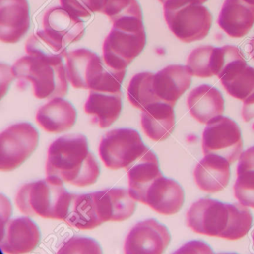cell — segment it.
<instances>
[{
    "label": "cell",
    "instance_id": "1",
    "mask_svg": "<svg viewBox=\"0 0 254 254\" xmlns=\"http://www.w3.org/2000/svg\"><path fill=\"white\" fill-rule=\"evenodd\" d=\"M47 178L76 187L95 184L100 166L89 150L88 141L80 133L61 136L52 142L47 153Z\"/></svg>",
    "mask_w": 254,
    "mask_h": 254
},
{
    "label": "cell",
    "instance_id": "2",
    "mask_svg": "<svg viewBox=\"0 0 254 254\" xmlns=\"http://www.w3.org/2000/svg\"><path fill=\"white\" fill-rule=\"evenodd\" d=\"M253 217L242 203H223L205 197L194 202L187 212V225L199 234L238 240L246 236Z\"/></svg>",
    "mask_w": 254,
    "mask_h": 254
},
{
    "label": "cell",
    "instance_id": "3",
    "mask_svg": "<svg viewBox=\"0 0 254 254\" xmlns=\"http://www.w3.org/2000/svg\"><path fill=\"white\" fill-rule=\"evenodd\" d=\"M64 182L47 178L20 187L16 204L22 213L47 219H64L72 197Z\"/></svg>",
    "mask_w": 254,
    "mask_h": 254
},
{
    "label": "cell",
    "instance_id": "4",
    "mask_svg": "<svg viewBox=\"0 0 254 254\" xmlns=\"http://www.w3.org/2000/svg\"><path fill=\"white\" fill-rule=\"evenodd\" d=\"M11 72L20 87L32 83L34 95L38 99L63 98L67 94L68 78L63 62L23 56L13 65Z\"/></svg>",
    "mask_w": 254,
    "mask_h": 254
},
{
    "label": "cell",
    "instance_id": "5",
    "mask_svg": "<svg viewBox=\"0 0 254 254\" xmlns=\"http://www.w3.org/2000/svg\"><path fill=\"white\" fill-rule=\"evenodd\" d=\"M146 33L143 20L130 17L113 23L111 32L104 41L103 59L112 69L125 70L143 51Z\"/></svg>",
    "mask_w": 254,
    "mask_h": 254
},
{
    "label": "cell",
    "instance_id": "6",
    "mask_svg": "<svg viewBox=\"0 0 254 254\" xmlns=\"http://www.w3.org/2000/svg\"><path fill=\"white\" fill-rule=\"evenodd\" d=\"M163 13L171 32L184 43L203 40L212 26L210 11L197 0H166Z\"/></svg>",
    "mask_w": 254,
    "mask_h": 254
},
{
    "label": "cell",
    "instance_id": "7",
    "mask_svg": "<svg viewBox=\"0 0 254 254\" xmlns=\"http://www.w3.org/2000/svg\"><path fill=\"white\" fill-rule=\"evenodd\" d=\"M148 148L137 130L120 128L111 130L102 136L99 153L106 167L117 170L127 169Z\"/></svg>",
    "mask_w": 254,
    "mask_h": 254
},
{
    "label": "cell",
    "instance_id": "8",
    "mask_svg": "<svg viewBox=\"0 0 254 254\" xmlns=\"http://www.w3.org/2000/svg\"><path fill=\"white\" fill-rule=\"evenodd\" d=\"M39 133L29 123L12 125L0 135V170L10 172L21 166L36 150Z\"/></svg>",
    "mask_w": 254,
    "mask_h": 254
},
{
    "label": "cell",
    "instance_id": "9",
    "mask_svg": "<svg viewBox=\"0 0 254 254\" xmlns=\"http://www.w3.org/2000/svg\"><path fill=\"white\" fill-rule=\"evenodd\" d=\"M202 148L204 155L221 156L230 164L239 160L243 151V140L237 123L222 116L208 123L203 133Z\"/></svg>",
    "mask_w": 254,
    "mask_h": 254
},
{
    "label": "cell",
    "instance_id": "10",
    "mask_svg": "<svg viewBox=\"0 0 254 254\" xmlns=\"http://www.w3.org/2000/svg\"><path fill=\"white\" fill-rule=\"evenodd\" d=\"M66 75L75 89L95 90L114 69L105 64L103 58L87 49H78L66 56Z\"/></svg>",
    "mask_w": 254,
    "mask_h": 254
},
{
    "label": "cell",
    "instance_id": "11",
    "mask_svg": "<svg viewBox=\"0 0 254 254\" xmlns=\"http://www.w3.org/2000/svg\"><path fill=\"white\" fill-rule=\"evenodd\" d=\"M171 235L166 226L154 218L137 223L125 242L127 254H160L169 246Z\"/></svg>",
    "mask_w": 254,
    "mask_h": 254
},
{
    "label": "cell",
    "instance_id": "12",
    "mask_svg": "<svg viewBox=\"0 0 254 254\" xmlns=\"http://www.w3.org/2000/svg\"><path fill=\"white\" fill-rule=\"evenodd\" d=\"M41 231L36 223L28 217L11 219L2 227L1 249L10 254L32 252L41 241Z\"/></svg>",
    "mask_w": 254,
    "mask_h": 254
},
{
    "label": "cell",
    "instance_id": "13",
    "mask_svg": "<svg viewBox=\"0 0 254 254\" xmlns=\"http://www.w3.org/2000/svg\"><path fill=\"white\" fill-rule=\"evenodd\" d=\"M185 194L175 180L161 175L148 187L142 203L164 215H175L184 205Z\"/></svg>",
    "mask_w": 254,
    "mask_h": 254
},
{
    "label": "cell",
    "instance_id": "14",
    "mask_svg": "<svg viewBox=\"0 0 254 254\" xmlns=\"http://www.w3.org/2000/svg\"><path fill=\"white\" fill-rule=\"evenodd\" d=\"M30 28V8L28 0H1L0 40L16 44Z\"/></svg>",
    "mask_w": 254,
    "mask_h": 254
},
{
    "label": "cell",
    "instance_id": "15",
    "mask_svg": "<svg viewBox=\"0 0 254 254\" xmlns=\"http://www.w3.org/2000/svg\"><path fill=\"white\" fill-rule=\"evenodd\" d=\"M98 215L102 223L128 219L136 210V200L129 190L111 188L93 192Z\"/></svg>",
    "mask_w": 254,
    "mask_h": 254
},
{
    "label": "cell",
    "instance_id": "16",
    "mask_svg": "<svg viewBox=\"0 0 254 254\" xmlns=\"http://www.w3.org/2000/svg\"><path fill=\"white\" fill-rule=\"evenodd\" d=\"M191 76L187 66L169 65L154 74V93L161 102L175 107L177 101L191 86Z\"/></svg>",
    "mask_w": 254,
    "mask_h": 254
},
{
    "label": "cell",
    "instance_id": "17",
    "mask_svg": "<svg viewBox=\"0 0 254 254\" xmlns=\"http://www.w3.org/2000/svg\"><path fill=\"white\" fill-rule=\"evenodd\" d=\"M43 27L50 36L65 46L78 42L85 33L84 22L62 7H55L46 12Z\"/></svg>",
    "mask_w": 254,
    "mask_h": 254
},
{
    "label": "cell",
    "instance_id": "18",
    "mask_svg": "<svg viewBox=\"0 0 254 254\" xmlns=\"http://www.w3.org/2000/svg\"><path fill=\"white\" fill-rule=\"evenodd\" d=\"M230 164L221 156L205 155L194 171V181L198 188L207 193L222 191L230 181Z\"/></svg>",
    "mask_w": 254,
    "mask_h": 254
},
{
    "label": "cell",
    "instance_id": "19",
    "mask_svg": "<svg viewBox=\"0 0 254 254\" xmlns=\"http://www.w3.org/2000/svg\"><path fill=\"white\" fill-rule=\"evenodd\" d=\"M187 105L191 115L202 124L207 125L222 116L224 111L222 94L207 84L198 86L189 93Z\"/></svg>",
    "mask_w": 254,
    "mask_h": 254
},
{
    "label": "cell",
    "instance_id": "20",
    "mask_svg": "<svg viewBox=\"0 0 254 254\" xmlns=\"http://www.w3.org/2000/svg\"><path fill=\"white\" fill-rule=\"evenodd\" d=\"M123 109V93L90 90L84 111L101 128L112 126Z\"/></svg>",
    "mask_w": 254,
    "mask_h": 254
},
{
    "label": "cell",
    "instance_id": "21",
    "mask_svg": "<svg viewBox=\"0 0 254 254\" xmlns=\"http://www.w3.org/2000/svg\"><path fill=\"white\" fill-rule=\"evenodd\" d=\"M77 111L71 102L55 98L43 105L36 114V122L44 130L52 133H63L76 123Z\"/></svg>",
    "mask_w": 254,
    "mask_h": 254
},
{
    "label": "cell",
    "instance_id": "22",
    "mask_svg": "<svg viewBox=\"0 0 254 254\" xmlns=\"http://www.w3.org/2000/svg\"><path fill=\"white\" fill-rule=\"evenodd\" d=\"M218 24L231 38H242L254 26V5L245 0H225Z\"/></svg>",
    "mask_w": 254,
    "mask_h": 254
},
{
    "label": "cell",
    "instance_id": "23",
    "mask_svg": "<svg viewBox=\"0 0 254 254\" xmlns=\"http://www.w3.org/2000/svg\"><path fill=\"white\" fill-rule=\"evenodd\" d=\"M126 170L128 177L130 196L140 203L149 186L163 175L158 159L154 151L149 148Z\"/></svg>",
    "mask_w": 254,
    "mask_h": 254
},
{
    "label": "cell",
    "instance_id": "24",
    "mask_svg": "<svg viewBox=\"0 0 254 254\" xmlns=\"http://www.w3.org/2000/svg\"><path fill=\"white\" fill-rule=\"evenodd\" d=\"M141 126L145 135L153 141L166 140L175 130L174 107L163 102L149 105L142 111Z\"/></svg>",
    "mask_w": 254,
    "mask_h": 254
},
{
    "label": "cell",
    "instance_id": "25",
    "mask_svg": "<svg viewBox=\"0 0 254 254\" xmlns=\"http://www.w3.org/2000/svg\"><path fill=\"white\" fill-rule=\"evenodd\" d=\"M64 221L70 227L79 230H92L103 224L96 209L93 192L72 193Z\"/></svg>",
    "mask_w": 254,
    "mask_h": 254
},
{
    "label": "cell",
    "instance_id": "26",
    "mask_svg": "<svg viewBox=\"0 0 254 254\" xmlns=\"http://www.w3.org/2000/svg\"><path fill=\"white\" fill-rule=\"evenodd\" d=\"M220 81L228 94L242 102L254 96V68L246 60L229 69Z\"/></svg>",
    "mask_w": 254,
    "mask_h": 254
},
{
    "label": "cell",
    "instance_id": "27",
    "mask_svg": "<svg viewBox=\"0 0 254 254\" xmlns=\"http://www.w3.org/2000/svg\"><path fill=\"white\" fill-rule=\"evenodd\" d=\"M237 166L234 195L239 203L254 209V151L252 147L242 152Z\"/></svg>",
    "mask_w": 254,
    "mask_h": 254
},
{
    "label": "cell",
    "instance_id": "28",
    "mask_svg": "<svg viewBox=\"0 0 254 254\" xmlns=\"http://www.w3.org/2000/svg\"><path fill=\"white\" fill-rule=\"evenodd\" d=\"M25 49L29 56L50 62H63L67 54L66 46L44 30L33 34L26 41Z\"/></svg>",
    "mask_w": 254,
    "mask_h": 254
},
{
    "label": "cell",
    "instance_id": "29",
    "mask_svg": "<svg viewBox=\"0 0 254 254\" xmlns=\"http://www.w3.org/2000/svg\"><path fill=\"white\" fill-rule=\"evenodd\" d=\"M152 72H139L130 80L127 87V99L134 108L144 111L152 104L160 102L153 88Z\"/></svg>",
    "mask_w": 254,
    "mask_h": 254
},
{
    "label": "cell",
    "instance_id": "30",
    "mask_svg": "<svg viewBox=\"0 0 254 254\" xmlns=\"http://www.w3.org/2000/svg\"><path fill=\"white\" fill-rule=\"evenodd\" d=\"M215 48L212 46H201L191 51L187 59V66L192 76L202 78L213 76Z\"/></svg>",
    "mask_w": 254,
    "mask_h": 254
},
{
    "label": "cell",
    "instance_id": "31",
    "mask_svg": "<svg viewBox=\"0 0 254 254\" xmlns=\"http://www.w3.org/2000/svg\"><path fill=\"white\" fill-rule=\"evenodd\" d=\"M100 13L108 16L112 23L123 19H142V8L137 0H103Z\"/></svg>",
    "mask_w": 254,
    "mask_h": 254
},
{
    "label": "cell",
    "instance_id": "32",
    "mask_svg": "<svg viewBox=\"0 0 254 254\" xmlns=\"http://www.w3.org/2000/svg\"><path fill=\"white\" fill-rule=\"evenodd\" d=\"M102 253L100 245L95 239L75 236L62 244L58 254H93Z\"/></svg>",
    "mask_w": 254,
    "mask_h": 254
},
{
    "label": "cell",
    "instance_id": "33",
    "mask_svg": "<svg viewBox=\"0 0 254 254\" xmlns=\"http://www.w3.org/2000/svg\"><path fill=\"white\" fill-rule=\"evenodd\" d=\"M103 0H60L62 8L78 18H87L100 13Z\"/></svg>",
    "mask_w": 254,
    "mask_h": 254
},
{
    "label": "cell",
    "instance_id": "34",
    "mask_svg": "<svg viewBox=\"0 0 254 254\" xmlns=\"http://www.w3.org/2000/svg\"><path fill=\"white\" fill-rule=\"evenodd\" d=\"M213 251L207 244L199 241H192L185 244L175 254H212Z\"/></svg>",
    "mask_w": 254,
    "mask_h": 254
},
{
    "label": "cell",
    "instance_id": "35",
    "mask_svg": "<svg viewBox=\"0 0 254 254\" xmlns=\"http://www.w3.org/2000/svg\"><path fill=\"white\" fill-rule=\"evenodd\" d=\"M243 102L242 118H243L244 121L248 123L254 118V96Z\"/></svg>",
    "mask_w": 254,
    "mask_h": 254
},
{
    "label": "cell",
    "instance_id": "36",
    "mask_svg": "<svg viewBox=\"0 0 254 254\" xmlns=\"http://www.w3.org/2000/svg\"><path fill=\"white\" fill-rule=\"evenodd\" d=\"M249 54L254 60V37H253L252 39L249 42Z\"/></svg>",
    "mask_w": 254,
    "mask_h": 254
},
{
    "label": "cell",
    "instance_id": "37",
    "mask_svg": "<svg viewBox=\"0 0 254 254\" xmlns=\"http://www.w3.org/2000/svg\"><path fill=\"white\" fill-rule=\"evenodd\" d=\"M245 1L248 3L251 4V5H254V0H245Z\"/></svg>",
    "mask_w": 254,
    "mask_h": 254
},
{
    "label": "cell",
    "instance_id": "38",
    "mask_svg": "<svg viewBox=\"0 0 254 254\" xmlns=\"http://www.w3.org/2000/svg\"><path fill=\"white\" fill-rule=\"evenodd\" d=\"M197 2H200V4H203L206 2L207 0H197Z\"/></svg>",
    "mask_w": 254,
    "mask_h": 254
},
{
    "label": "cell",
    "instance_id": "39",
    "mask_svg": "<svg viewBox=\"0 0 254 254\" xmlns=\"http://www.w3.org/2000/svg\"><path fill=\"white\" fill-rule=\"evenodd\" d=\"M252 239H253V244H254V230L252 233Z\"/></svg>",
    "mask_w": 254,
    "mask_h": 254
},
{
    "label": "cell",
    "instance_id": "40",
    "mask_svg": "<svg viewBox=\"0 0 254 254\" xmlns=\"http://www.w3.org/2000/svg\"><path fill=\"white\" fill-rule=\"evenodd\" d=\"M160 2H162V3H164L165 2H166V0H159Z\"/></svg>",
    "mask_w": 254,
    "mask_h": 254
},
{
    "label": "cell",
    "instance_id": "41",
    "mask_svg": "<svg viewBox=\"0 0 254 254\" xmlns=\"http://www.w3.org/2000/svg\"></svg>",
    "mask_w": 254,
    "mask_h": 254
}]
</instances>
